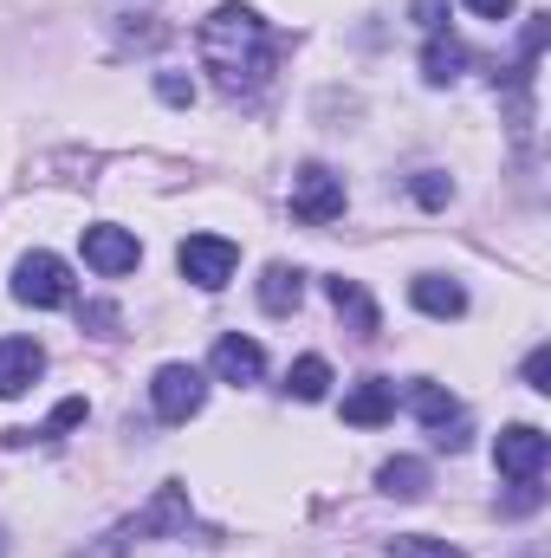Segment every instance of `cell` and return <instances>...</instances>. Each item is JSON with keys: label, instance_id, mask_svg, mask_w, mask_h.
Segmentation results:
<instances>
[{"label": "cell", "instance_id": "6da1fadb", "mask_svg": "<svg viewBox=\"0 0 551 558\" xmlns=\"http://www.w3.org/2000/svg\"><path fill=\"white\" fill-rule=\"evenodd\" d=\"M201 65L215 72V85H221L228 98H254L279 65V33L254 13V7L228 0V7H215V13L201 20Z\"/></svg>", "mask_w": 551, "mask_h": 558}, {"label": "cell", "instance_id": "7a4b0ae2", "mask_svg": "<svg viewBox=\"0 0 551 558\" xmlns=\"http://www.w3.org/2000/svg\"><path fill=\"white\" fill-rule=\"evenodd\" d=\"M175 533H188V487H156L149 494V507L143 513H131L124 526H111L105 533V546L98 553H78V558H124L131 546H143V539H175Z\"/></svg>", "mask_w": 551, "mask_h": 558}, {"label": "cell", "instance_id": "3957f363", "mask_svg": "<svg viewBox=\"0 0 551 558\" xmlns=\"http://www.w3.org/2000/svg\"><path fill=\"white\" fill-rule=\"evenodd\" d=\"M13 299L33 305V312H59V305H72V267H65L59 254H26V260L13 267Z\"/></svg>", "mask_w": 551, "mask_h": 558}, {"label": "cell", "instance_id": "277c9868", "mask_svg": "<svg viewBox=\"0 0 551 558\" xmlns=\"http://www.w3.org/2000/svg\"><path fill=\"white\" fill-rule=\"evenodd\" d=\"M175 267H182V279H195L201 292H221L234 279V267H241V247L221 241V234H188L175 247Z\"/></svg>", "mask_w": 551, "mask_h": 558}, {"label": "cell", "instance_id": "5b68a950", "mask_svg": "<svg viewBox=\"0 0 551 558\" xmlns=\"http://www.w3.org/2000/svg\"><path fill=\"white\" fill-rule=\"evenodd\" d=\"M292 215H298L305 228L338 221V215H344V175H331L325 162H305V169L292 175Z\"/></svg>", "mask_w": 551, "mask_h": 558}, {"label": "cell", "instance_id": "8992f818", "mask_svg": "<svg viewBox=\"0 0 551 558\" xmlns=\"http://www.w3.org/2000/svg\"><path fill=\"white\" fill-rule=\"evenodd\" d=\"M149 403H156V416L162 422H188V416H201L208 384H201L195 364H162V371L149 377Z\"/></svg>", "mask_w": 551, "mask_h": 558}, {"label": "cell", "instance_id": "52a82bcc", "mask_svg": "<svg viewBox=\"0 0 551 558\" xmlns=\"http://www.w3.org/2000/svg\"><path fill=\"white\" fill-rule=\"evenodd\" d=\"M415 410V422L441 441V448H467V416H461V403L441 390V384H409V397H403Z\"/></svg>", "mask_w": 551, "mask_h": 558}, {"label": "cell", "instance_id": "ba28073f", "mask_svg": "<svg viewBox=\"0 0 551 558\" xmlns=\"http://www.w3.org/2000/svg\"><path fill=\"white\" fill-rule=\"evenodd\" d=\"M546 454H551V441L532 422H513V428L493 441V461H500L506 481H539V474H546Z\"/></svg>", "mask_w": 551, "mask_h": 558}, {"label": "cell", "instance_id": "9c48e42d", "mask_svg": "<svg viewBox=\"0 0 551 558\" xmlns=\"http://www.w3.org/2000/svg\"><path fill=\"white\" fill-rule=\"evenodd\" d=\"M85 260L98 267L105 279H118V274H137V260H143V247H137V234L131 228H85Z\"/></svg>", "mask_w": 551, "mask_h": 558}, {"label": "cell", "instance_id": "30bf717a", "mask_svg": "<svg viewBox=\"0 0 551 558\" xmlns=\"http://www.w3.org/2000/svg\"><path fill=\"white\" fill-rule=\"evenodd\" d=\"M260 371H267V351H260L254 338H241V331H228V338L215 344V377H221V384H234V390H247V384H260Z\"/></svg>", "mask_w": 551, "mask_h": 558}, {"label": "cell", "instance_id": "8fae6325", "mask_svg": "<svg viewBox=\"0 0 551 558\" xmlns=\"http://www.w3.org/2000/svg\"><path fill=\"white\" fill-rule=\"evenodd\" d=\"M46 371V351L33 338H0V397H26Z\"/></svg>", "mask_w": 551, "mask_h": 558}, {"label": "cell", "instance_id": "7c38bea8", "mask_svg": "<svg viewBox=\"0 0 551 558\" xmlns=\"http://www.w3.org/2000/svg\"><path fill=\"white\" fill-rule=\"evenodd\" d=\"M390 416H396V384H383V377H364V384L344 397V422H351V428H383Z\"/></svg>", "mask_w": 551, "mask_h": 558}, {"label": "cell", "instance_id": "4fadbf2b", "mask_svg": "<svg viewBox=\"0 0 551 558\" xmlns=\"http://www.w3.org/2000/svg\"><path fill=\"white\" fill-rule=\"evenodd\" d=\"M331 305H338V318L351 325V338H377L383 331V318H377V305H370V292H364V279H331Z\"/></svg>", "mask_w": 551, "mask_h": 558}, {"label": "cell", "instance_id": "5bb4252c", "mask_svg": "<svg viewBox=\"0 0 551 558\" xmlns=\"http://www.w3.org/2000/svg\"><path fill=\"white\" fill-rule=\"evenodd\" d=\"M409 299H415V312H428V318H461V312H467V292L441 274H421L409 286Z\"/></svg>", "mask_w": 551, "mask_h": 558}, {"label": "cell", "instance_id": "9a60e30c", "mask_svg": "<svg viewBox=\"0 0 551 558\" xmlns=\"http://www.w3.org/2000/svg\"><path fill=\"white\" fill-rule=\"evenodd\" d=\"M467 72V46L454 33H428V52H421V78L428 85H454Z\"/></svg>", "mask_w": 551, "mask_h": 558}, {"label": "cell", "instance_id": "2e32d148", "mask_svg": "<svg viewBox=\"0 0 551 558\" xmlns=\"http://www.w3.org/2000/svg\"><path fill=\"white\" fill-rule=\"evenodd\" d=\"M298 299H305V274H298V267H267V274H260V305H267L273 318L298 312Z\"/></svg>", "mask_w": 551, "mask_h": 558}, {"label": "cell", "instance_id": "e0dca14e", "mask_svg": "<svg viewBox=\"0 0 551 558\" xmlns=\"http://www.w3.org/2000/svg\"><path fill=\"white\" fill-rule=\"evenodd\" d=\"M377 481H383V494H390V500H421V494H428V468H421L415 454L383 461V474H377Z\"/></svg>", "mask_w": 551, "mask_h": 558}, {"label": "cell", "instance_id": "ac0fdd59", "mask_svg": "<svg viewBox=\"0 0 551 558\" xmlns=\"http://www.w3.org/2000/svg\"><path fill=\"white\" fill-rule=\"evenodd\" d=\"M285 390H292L298 403H325V390H331V364H325V357H298V364L285 371Z\"/></svg>", "mask_w": 551, "mask_h": 558}, {"label": "cell", "instance_id": "d6986e66", "mask_svg": "<svg viewBox=\"0 0 551 558\" xmlns=\"http://www.w3.org/2000/svg\"><path fill=\"white\" fill-rule=\"evenodd\" d=\"M85 416H91V403H85V397H65V403L46 416V428H7V441H13V448H20V441H33V435H39V441H52V435H65L72 422H85Z\"/></svg>", "mask_w": 551, "mask_h": 558}, {"label": "cell", "instance_id": "ffe728a7", "mask_svg": "<svg viewBox=\"0 0 551 558\" xmlns=\"http://www.w3.org/2000/svg\"><path fill=\"white\" fill-rule=\"evenodd\" d=\"M390 558H467V553H454V546H441V539H415V533H403V539H390Z\"/></svg>", "mask_w": 551, "mask_h": 558}, {"label": "cell", "instance_id": "44dd1931", "mask_svg": "<svg viewBox=\"0 0 551 558\" xmlns=\"http://www.w3.org/2000/svg\"><path fill=\"white\" fill-rule=\"evenodd\" d=\"M448 195H454V182H448V175H434V169H421V175H415V202H421V208H441Z\"/></svg>", "mask_w": 551, "mask_h": 558}, {"label": "cell", "instance_id": "7402d4cb", "mask_svg": "<svg viewBox=\"0 0 551 558\" xmlns=\"http://www.w3.org/2000/svg\"><path fill=\"white\" fill-rule=\"evenodd\" d=\"M539 500H546V487H539V481H513V494L500 500V513H532Z\"/></svg>", "mask_w": 551, "mask_h": 558}, {"label": "cell", "instance_id": "603a6c76", "mask_svg": "<svg viewBox=\"0 0 551 558\" xmlns=\"http://www.w3.org/2000/svg\"><path fill=\"white\" fill-rule=\"evenodd\" d=\"M156 92H162V105H188L195 98V85L182 72H156Z\"/></svg>", "mask_w": 551, "mask_h": 558}, {"label": "cell", "instance_id": "cb8c5ba5", "mask_svg": "<svg viewBox=\"0 0 551 558\" xmlns=\"http://www.w3.org/2000/svg\"><path fill=\"white\" fill-rule=\"evenodd\" d=\"M409 13H415L421 33H441V26H448V0H415Z\"/></svg>", "mask_w": 551, "mask_h": 558}, {"label": "cell", "instance_id": "d4e9b609", "mask_svg": "<svg viewBox=\"0 0 551 558\" xmlns=\"http://www.w3.org/2000/svg\"><path fill=\"white\" fill-rule=\"evenodd\" d=\"M526 384H532V390H551V351H546V344L526 357Z\"/></svg>", "mask_w": 551, "mask_h": 558}, {"label": "cell", "instance_id": "484cf974", "mask_svg": "<svg viewBox=\"0 0 551 558\" xmlns=\"http://www.w3.org/2000/svg\"><path fill=\"white\" fill-rule=\"evenodd\" d=\"M467 7H474V13H480V20H506V13H513V7H519V0H467Z\"/></svg>", "mask_w": 551, "mask_h": 558}]
</instances>
